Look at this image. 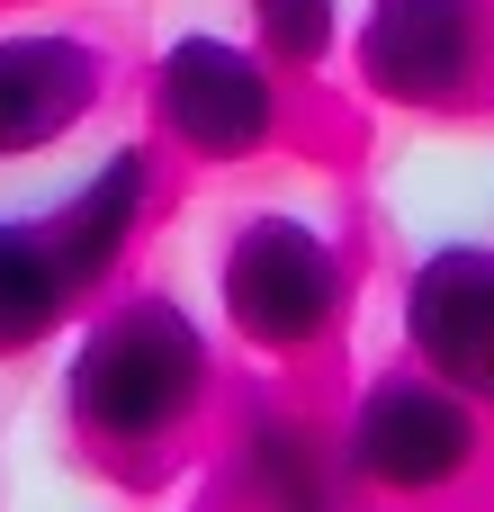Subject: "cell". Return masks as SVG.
<instances>
[{"mask_svg":"<svg viewBox=\"0 0 494 512\" xmlns=\"http://www.w3.org/2000/svg\"><path fill=\"white\" fill-rule=\"evenodd\" d=\"M216 405V333L171 288H117L63 351V423L99 459H162Z\"/></svg>","mask_w":494,"mask_h":512,"instance_id":"cell-1","label":"cell"},{"mask_svg":"<svg viewBox=\"0 0 494 512\" xmlns=\"http://www.w3.org/2000/svg\"><path fill=\"white\" fill-rule=\"evenodd\" d=\"M216 315L261 360H315L333 351L351 315V252L306 207H252L216 243Z\"/></svg>","mask_w":494,"mask_h":512,"instance_id":"cell-2","label":"cell"},{"mask_svg":"<svg viewBox=\"0 0 494 512\" xmlns=\"http://www.w3.org/2000/svg\"><path fill=\"white\" fill-rule=\"evenodd\" d=\"M486 423L494 414L477 396H459L450 378L396 360V369L351 387L333 441H342V468H351L360 495H378V504H441V495H459L486 468V450H494Z\"/></svg>","mask_w":494,"mask_h":512,"instance_id":"cell-3","label":"cell"},{"mask_svg":"<svg viewBox=\"0 0 494 512\" xmlns=\"http://www.w3.org/2000/svg\"><path fill=\"white\" fill-rule=\"evenodd\" d=\"M144 108H153V135L171 153H189V162H252L288 126V72L252 36L189 27V36H171L153 54Z\"/></svg>","mask_w":494,"mask_h":512,"instance_id":"cell-4","label":"cell"},{"mask_svg":"<svg viewBox=\"0 0 494 512\" xmlns=\"http://www.w3.org/2000/svg\"><path fill=\"white\" fill-rule=\"evenodd\" d=\"M351 63L378 108L459 117L494 90V0H369L351 18Z\"/></svg>","mask_w":494,"mask_h":512,"instance_id":"cell-5","label":"cell"},{"mask_svg":"<svg viewBox=\"0 0 494 512\" xmlns=\"http://www.w3.org/2000/svg\"><path fill=\"white\" fill-rule=\"evenodd\" d=\"M405 360L494 414V243H432L396 288Z\"/></svg>","mask_w":494,"mask_h":512,"instance_id":"cell-6","label":"cell"},{"mask_svg":"<svg viewBox=\"0 0 494 512\" xmlns=\"http://www.w3.org/2000/svg\"><path fill=\"white\" fill-rule=\"evenodd\" d=\"M117 63L81 27H9L0 36V162H27L99 117Z\"/></svg>","mask_w":494,"mask_h":512,"instance_id":"cell-7","label":"cell"},{"mask_svg":"<svg viewBox=\"0 0 494 512\" xmlns=\"http://www.w3.org/2000/svg\"><path fill=\"white\" fill-rule=\"evenodd\" d=\"M153 189H162L153 144H117V153L90 162V180H72V189L36 216L81 306H99V297L126 279V261H135V243H144V225H153Z\"/></svg>","mask_w":494,"mask_h":512,"instance_id":"cell-8","label":"cell"},{"mask_svg":"<svg viewBox=\"0 0 494 512\" xmlns=\"http://www.w3.org/2000/svg\"><path fill=\"white\" fill-rule=\"evenodd\" d=\"M234 495L252 512H351V468L333 423L297 414V405H243L234 423Z\"/></svg>","mask_w":494,"mask_h":512,"instance_id":"cell-9","label":"cell"},{"mask_svg":"<svg viewBox=\"0 0 494 512\" xmlns=\"http://www.w3.org/2000/svg\"><path fill=\"white\" fill-rule=\"evenodd\" d=\"M72 315H81V297H72L45 225L36 216H0V360L45 351Z\"/></svg>","mask_w":494,"mask_h":512,"instance_id":"cell-10","label":"cell"},{"mask_svg":"<svg viewBox=\"0 0 494 512\" xmlns=\"http://www.w3.org/2000/svg\"><path fill=\"white\" fill-rule=\"evenodd\" d=\"M342 36H351L342 0H252V45L279 72H324L342 54Z\"/></svg>","mask_w":494,"mask_h":512,"instance_id":"cell-11","label":"cell"}]
</instances>
